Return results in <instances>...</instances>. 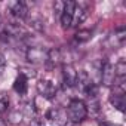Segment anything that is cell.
<instances>
[{
	"instance_id": "2e32d148",
	"label": "cell",
	"mask_w": 126,
	"mask_h": 126,
	"mask_svg": "<svg viewBox=\"0 0 126 126\" xmlns=\"http://www.w3.org/2000/svg\"><path fill=\"white\" fill-rule=\"evenodd\" d=\"M8 105H9V101L5 96H0V113L6 111L8 110Z\"/></svg>"
},
{
	"instance_id": "e0dca14e",
	"label": "cell",
	"mask_w": 126,
	"mask_h": 126,
	"mask_svg": "<svg viewBox=\"0 0 126 126\" xmlns=\"http://www.w3.org/2000/svg\"><path fill=\"white\" fill-rule=\"evenodd\" d=\"M6 65V58H5V55L3 53H0V71L3 70V67Z\"/></svg>"
},
{
	"instance_id": "d6986e66",
	"label": "cell",
	"mask_w": 126,
	"mask_h": 126,
	"mask_svg": "<svg viewBox=\"0 0 126 126\" xmlns=\"http://www.w3.org/2000/svg\"><path fill=\"white\" fill-rule=\"evenodd\" d=\"M99 126H122V125H117V123H110V122H102Z\"/></svg>"
},
{
	"instance_id": "8992f818",
	"label": "cell",
	"mask_w": 126,
	"mask_h": 126,
	"mask_svg": "<svg viewBox=\"0 0 126 126\" xmlns=\"http://www.w3.org/2000/svg\"><path fill=\"white\" fill-rule=\"evenodd\" d=\"M62 82L65 88H74L77 82V71L74 65L71 64H64L62 65Z\"/></svg>"
},
{
	"instance_id": "277c9868",
	"label": "cell",
	"mask_w": 126,
	"mask_h": 126,
	"mask_svg": "<svg viewBox=\"0 0 126 126\" xmlns=\"http://www.w3.org/2000/svg\"><path fill=\"white\" fill-rule=\"evenodd\" d=\"M74 6H76V2L73 0H67L64 2V12H62L59 21H61V25L64 30H68L71 28V24H73V11H74Z\"/></svg>"
},
{
	"instance_id": "ac0fdd59",
	"label": "cell",
	"mask_w": 126,
	"mask_h": 126,
	"mask_svg": "<svg viewBox=\"0 0 126 126\" xmlns=\"http://www.w3.org/2000/svg\"><path fill=\"white\" fill-rule=\"evenodd\" d=\"M30 126H42V123H40V120H39V119H33V120H31V123H30Z\"/></svg>"
},
{
	"instance_id": "9a60e30c",
	"label": "cell",
	"mask_w": 126,
	"mask_h": 126,
	"mask_svg": "<svg viewBox=\"0 0 126 126\" xmlns=\"http://www.w3.org/2000/svg\"><path fill=\"white\" fill-rule=\"evenodd\" d=\"M53 12L58 18H61L62 12H64V2H62V0H56L53 3Z\"/></svg>"
},
{
	"instance_id": "30bf717a",
	"label": "cell",
	"mask_w": 126,
	"mask_h": 126,
	"mask_svg": "<svg viewBox=\"0 0 126 126\" xmlns=\"http://www.w3.org/2000/svg\"><path fill=\"white\" fill-rule=\"evenodd\" d=\"M92 85H94V82H92V79H91V76H89V73H88L86 70L77 71V82H76V86H79V89H80L82 92H86Z\"/></svg>"
},
{
	"instance_id": "8fae6325",
	"label": "cell",
	"mask_w": 126,
	"mask_h": 126,
	"mask_svg": "<svg viewBox=\"0 0 126 126\" xmlns=\"http://www.w3.org/2000/svg\"><path fill=\"white\" fill-rule=\"evenodd\" d=\"M28 79L22 74H18V77L15 79L14 82V91L18 94V95H25L27 94V89H28Z\"/></svg>"
},
{
	"instance_id": "ba28073f",
	"label": "cell",
	"mask_w": 126,
	"mask_h": 126,
	"mask_svg": "<svg viewBox=\"0 0 126 126\" xmlns=\"http://www.w3.org/2000/svg\"><path fill=\"white\" fill-rule=\"evenodd\" d=\"M46 119H47L50 123H55L56 126H65V123L68 122L67 114L62 111V110L56 108V107H52V108L46 113Z\"/></svg>"
},
{
	"instance_id": "5b68a950",
	"label": "cell",
	"mask_w": 126,
	"mask_h": 126,
	"mask_svg": "<svg viewBox=\"0 0 126 126\" xmlns=\"http://www.w3.org/2000/svg\"><path fill=\"white\" fill-rule=\"evenodd\" d=\"M88 16H89V6L86 3H82V2H76L74 11H73V24H71V27L85 22Z\"/></svg>"
},
{
	"instance_id": "3957f363",
	"label": "cell",
	"mask_w": 126,
	"mask_h": 126,
	"mask_svg": "<svg viewBox=\"0 0 126 126\" xmlns=\"http://www.w3.org/2000/svg\"><path fill=\"white\" fill-rule=\"evenodd\" d=\"M8 9L11 15L16 19H27L28 18V8L21 0H14V2L8 3Z\"/></svg>"
},
{
	"instance_id": "6da1fadb",
	"label": "cell",
	"mask_w": 126,
	"mask_h": 126,
	"mask_svg": "<svg viewBox=\"0 0 126 126\" xmlns=\"http://www.w3.org/2000/svg\"><path fill=\"white\" fill-rule=\"evenodd\" d=\"M67 116H68V122L79 125L88 116V105L82 99H71L67 107Z\"/></svg>"
},
{
	"instance_id": "5bb4252c",
	"label": "cell",
	"mask_w": 126,
	"mask_h": 126,
	"mask_svg": "<svg viewBox=\"0 0 126 126\" xmlns=\"http://www.w3.org/2000/svg\"><path fill=\"white\" fill-rule=\"evenodd\" d=\"M59 59H61V52H59V49L52 47V49L47 50V61L50 62V64H53V65L58 64Z\"/></svg>"
},
{
	"instance_id": "7a4b0ae2",
	"label": "cell",
	"mask_w": 126,
	"mask_h": 126,
	"mask_svg": "<svg viewBox=\"0 0 126 126\" xmlns=\"http://www.w3.org/2000/svg\"><path fill=\"white\" fill-rule=\"evenodd\" d=\"M99 79L101 83L107 88L113 86L116 82V71H114V64H111L110 61H104V64L99 68Z\"/></svg>"
},
{
	"instance_id": "7c38bea8",
	"label": "cell",
	"mask_w": 126,
	"mask_h": 126,
	"mask_svg": "<svg viewBox=\"0 0 126 126\" xmlns=\"http://www.w3.org/2000/svg\"><path fill=\"white\" fill-rule=\"evenodd\" d=\"M6 33H8V36H12V37H25L27 36L24 28L19 24H14V22L6 25Z\"/></svg>"
},
{
	"instance_id": "ffe728a7",
	"label": "cell",
	"mask_w": 126,
	"mask_h": 126,
	"mask_svg": "<svg viewBox=\"0 0 126 126\" xmlns=\"http://www.w3.org/2000/svg\"><path fill=\"white\" fill-rule=\"evenodd\" d=\"M0 126H8V125H6V122H5V120H0Z\"/></svg>"
},
{
	"instance_id": "9c48e42d",
	"label": "cell",
	"mask_w": 126,
	"mask_h": 126,
	"mask_svg": "<svg viewBox=\"0 0 126 126\" xmlns=\"http://www.w3.org/2000/svg\"><path fill=\"white\" fill-rule=\"evenodd\" d=\"M27 59L33 64H42L47 61V50H43L40 47H28L27 50Z\"/></svg>"
},
{
	"instance_id": "52a82bcc",
	"label": "cell",
	"mask_w": 126,
	"mask_h": 126,
	"mask_svg": "<svg viewBox=\"0 0 126 126\" xmlns=\"http://www.w3.org/2000/svg\"><path fill=\"white\" fill-rule=\"evenodd\" d=\"M37 91H39V94L43 96V98H46V99H52V98H55V95H56V86H55V83L52 82V80H39V83H37Z\"/></svg>"
},
{
	"instance_id": "4fadbf2b",
	"label": "cell",
	"mask_w": 126,
	"mask_h": 126,
	"mask_svg": "<svg viewBox=\"0 0 126 126\" xmlns=\"http://www.w3.org/2000/svg\"><path fill=\"white\" fill-rule=\"evenodd\" d=\"M74 39H76V42H79V43H85V42H88V40H91L92 39V30H79L76 34H74Z\"/></svg>"
}]
</instances>
